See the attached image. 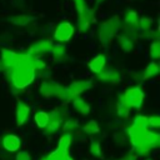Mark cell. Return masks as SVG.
I'll use <instances>...</instances> for the list:
<instances>
[{
    "label": "cell",
    "mask_w": 160,
    "mask_h": 160,
    "mask_svg": "<svg viewBox=\"0 0 160 160\" xmlns=\"http://www.w3.org/2000/svg\"><path fill=\"white\" fill-rule=\"evenodd\" d=\"M30 59L31 56L28 60H25L20 52L19 62L14 68L6 70L9 71L10 84L16 90H22L30 86L36 79V70L30 65Z\"/></svg>",
    "instance_id": "6da1fadb"
},
{
    "label": "cell",
    "mask_w": 160,
    "mask_h": 160,
    "mask_svg": "<svg viewBox=\"0 0 160 160\" xmlns=\"http://www.w3.org/2000/svg\"><path fill=\"white\" fill-rule=\"evenodd\" d=\"M121 29V20L118 15H112L102 20L96 30L98 40L101 45H109L111 40L116 36L118 31Z\"/></svg>",
    "instance_id": "7a4b0ae2"
},
{
    "label": "cell",
    "mask_w": 160,
    "mask_h": 160,
    "mask_svg": "<svg viewBox=\"0 0 160 160\" xmlns=\"http://www.w3.org/2000/svg\"><path fill=\"white\" fill-rule=\"evenodd\" d=\"M120 99H121L130 109H140L141 105H142V102H144L145 94H144V90H142L141 86L134 85V86L128 88V89L120 95Z\"/></svg>",
    "instance_id": "3957f363"
},
{
    "label": "cell",
    "mask_w": 160,
    "mask_h": 160,
    "mask_svg": "<svg viewBox=\"0 0 160 160\" xmlns=\"http://www.w3.org/2000/svg\"><path fill=\"white\" fill-rule=\"evenodd\" d=\"M39 91L45 98H59V99H61L64 101H68L66 86H62V85H60L58 82L45 80V81L41 82L40 88H39Z\"/></svg>",
    "instance_id": "277c9868"
},
{
    "label": "cell",
    "mask_w": 160,
    "mask_h": 160,
    "mask_svg": "<svg viewBox=\"0 0 160 160\" xmlns=\"http://www.w3.org/2000/svg\"><path fill=\"white\" fill-rule=\"evenodd\" d=\"M76 32V26L71 21H61L54 29V39L60 44L69 42Z\"/></svg>",
    "instance_id": "5b68a950"
},
{
    "label": "cell",
    "mask_w": 160,
    "mask_h": 160,
    "mask_svg": "<svg viewBox=\"0 0 160 160\" xmlns=\"http://www.w3.org/2000/svg\"><path fill=\"white\" fill-rule=\"evenodd\" d=\"M94 21H95V9L88 6L82 12L78 14L76 28L80 32H86L91 28Z\"/></svg>",
    "instance_id": "8992f818"
},
{
    "label": "cell",
    "mask_w": 160,
    "mask_h": 160,
    "mask_svg": "<svg viewBox=\"0 0 160 160\" xmlns=\"http://www.w3.org/2000/svg\"><path fill=\"white\" fill-rule=\"evenodd\" d=\"M90 88H91L90 80H76V81L71 82L69 86H66V98H68V101L69 100H72L74 98L79 96L80 94L85 92Z\"/></svg>",
    "instance_id": "52a82bcc"
},
{
    "label": "cell",
    "mask_w": 160,
    "mask_h": 160,
    "mask_svg": "<svg viewBox=\"0 0 160 160\" xmlns=\"http://www.w3.org/2000/svg\"><path fill=\"white\" fill-rule=\"evenodd\" d=\"M96 78L100 82H104V84H110V85H115V84H119L122 79L121 76V72L118 70V69H114V68H109V69H104L101 72L96 74Z\"/></svg>",
    "instance_id": "ba28073f"
},
{
    "label": "cell",
    "mask_w": 160,
    "mask_h": 160,
    "mask_svg": "<svg viewBox=\"0 0 160 160\" xmlns=\"http://www.w3.org/2000/svg\"><path fill=\"white\" fill-rule=\"evenodd\" d=\"M62 121H64V112L60 111V109L52 110L51 114L49 115V122H48V125L45 126L46 134H49V135L55 134V132L60 129Z\"/></svg>",
    "instance_id": "9c48e42d"
},
{
    "label": "cell",
    "mask_w": 160,
    "mask_h": 160,
    "mask_svg": "<svg viewBox=\"0 0 160 160\" xmlns=\"http://www.w3.org/2000/svg\"><path fill=\"white\" fill-rule=\"evenodd\" d=\"M54 42L51 39H41L35 41L29 49L28 52L30 55H41V54H49L51 48H52Z\"/></svg>",
    "instance_id": "30bf717a"
},
{
    "label": "cell",
    "mask_w": 160,
    "mask_h": 160,
    "mask_svg": "<svg viewBox=\"0 0 160 160\" xmlns=\"http://www.w3.org/2000/svg\"><path fill=\"white\" fill-rule=\"evenodd\" d=\"M20 59V54L11 50V49H2L0 54V60L4 65V70H9L14 68Z\"/></svg>",
    "instance_id": "8fae6325"
},
{
    "label": "cell",
    "mask_w": 160,
    "mask_h": 160,
    "mask_svg": "<svg viewBox=\"0 0 160 160\" xmlns=\"http://www.w3.org/2000/svg\"><path fill=\"white\" fill-rule=\"evenodd\" d=\"M1 145L2 148L8 151V152H15L20 149L21 146V140L18 135H14V134H8L2 138V141H1Z\"/></svg>",
    "instance_id": "7c38bea8"
},
{
    "label": "cell",
    "mask_w": 160,
    "mask_h": 160,
    "mask_svg": "<svg viewBox=\"0 0 160 160\" xmlns=\"http://www.w3.org/2000/svg\"><path fill=\"white\" fill-rule=\"evenodd\" d=\"M106 62H108L106 55H104V54H98V55H95V56L89 61L88 66H89L90 71L96 75V74L101 72V71L105 69Z\"/></svg>",
    "instance_id": "4fadbf2b"
},
{
    "label": "cell",
    "mask_w": 160,
    "mask_h": 160,
    "mask_svg": "<svg viewBox=\"0 0 160 160\" xmlns=\"http://www.w3.org/2000/svg\"><path fill=\"white\" fill-rule=\"evenodd\" d=\"M29 114H30V106L22 101H18L16 110H15V119H16V124L19 126L24 125L28 121Z\"/></svg>",
    "instance_id": "5bb4252c"
},
{
    "label": "cell",
    "mask_w": 160,
    "mask_h": 160,
    "mask_svg": "<svg viewBox=\"0 0 160 160\" xmlns=\"http://www.w3.org/2000/svg\"><path fill=\"white\" fill-rule=\"evenodd\" d=\"M32 20L34 18L28 14H16V15L10 16L9 19V21L15 26H28L29 24L32 22Z\"/></svg>",
    "instance_id": "9a60e30c"
},
{
    "label": "cell",
    "mask_w": 160,
    "mask_h": 160,
    "mask_svg": "<svg viewBox=\"0 0 160 160\" xmlns=\"http://www.w3.org/2000/svg\"><path fill=\"white\" fill-rule=\"evenodd\" d=\"M134 41H135L134 39H131L125 34L118 36V45L124 52H131L134 50Z\"/></svg>",
    "instance_id": "2e32d148"
},
{
    "label": "cell",
    "mask_w": 160,
    "mask_h": 160,
    "mask_svg": "<svg viewBox=\"0 0 160 160\" xmlns=\"http://www.w3.org/2000/svg\"><path fill=\"white\" fill-rule=\"evenodd\" d=\"M71 142H72V136H71V134L64 132V135H61V138L59 139L58 148H56L55 150L59 151L60 154H68V150H69Z\"/></svg>",
    "instance_id": "e0dca14e"
},
{
    "label": "cell",
    "mask_w": 160,
    "mask_h": 160,
    "mask_svg": "<svg viewBox=\"0 0 160 160\" xmlns=\"http://www.w3.org/2000/svg\"><path fill=\"white\" fill-rule=\"evenodd\" d=\"M49 54H51L54 60H56L58 62H61L66 58V48L64 46V44H60V42L54 44Z\"/></svg>",
    "instance_id": "ac0fdd59"
},
{
    "label": "cell",
    "mask_w": 160,
    "mask_h": 160,
    "mask_svg": "<svg viewBox=\"0 0 160 160\" xmlns=\"http://www.w3.org/2000/svg\"><path fill=\"white\" fill-rule=\"evenodd\" d=\"M160 71V68H159V64L154 60L151 61L149 65H146V68L144 69V71L141 72V76H142V80H150L152 78H155Z\"/></svg>",
    "instance_id": "d6986e66"
},
{
    "label": "cell",
    "mask_w": 160,
    "mask_h": 160,
    "mask_svg": "<svg viewBox=\"0 0 160 160\" xmlns=\"http://www.w3.org/2000/svg\"><path fill=\"white\" fill-rule=\"evenodd\" d=\"M72 108L80 115H88L90 112V106L88 105V102L84 99H80L79 96L72 99Z\"/></svg>",
    "instance_id": "ffe728a7"
},
{
    "label": "cell",
    "mask_w": 160,
    "mask_h": 160,
    "mask_svg": "<svg viewBox=\"0 0 160 160\" xmlns=\"http://www.w3.org/2000/svg\"><path fill=\"white\" fill-rule=\"evenodd\" d=\"M132 129L135 130H140V131H146L148 128H149V124H148V116L145 115H136L132 120V124L130 125Z\"/></svg>",
    "instance_id": "44dd1931"
},
{
    "label": "cell",
    "mask_w": 160,
    "mask_h": 160,
    "mask_svg": "<svg viewBox=\"0 0 160 160\" xmlns=\"http://www.w3.org/2000/svg\"><path fill=\"white\" fill-rule=\"evenodd\" d=\"M152 25H154V18L148 16V15H142V16L139 18L138 29H139L140 32H144V31H148V30L152 29Z\"/></svg>",
    "instance_id": "7402d4cb"
},
{
    "label": "cell",
    "mask_w": 160,
    "mask_h": 160,
    "mask_svg": "<svg viewBox=\"0 0 160 160\" xmlns=\"http://www.w3.org/2000/svg\"><path fill=\"white\" fill-rule=\"evenodd\" d=\"M34 120H35V124L41 128V129H45V126L48 125L49 122V114L44 110H40L38 111L35 115H34Z\"/></svg>",
    "instance_id": "603a6c76"
},
{
    "label": "cell",
    "mask_w": 160,
    "mask_h": 160,
    "mask_svg": "<svg viewBox=\"0 0 160 160\" xmlns=\"http://www.w3.org/2000/svg\"><path fill=\"white\" fill-rule=\"evenodd\" d=\"M145 139H146V142H148V145H149L150 149L158 148L159 144H160V135H159L158 132L146 131V134H145Z\"/></svg>",
    "instance_id": "cb8c5ba5"
},
{
    "label": "cell",
    "mask_w": 160,
    "mask_h": 160,
    "mask_svg": "<svg viewBox=\"0 0 160 160\" xmlns=\"http://www.w3.org/2000/svg\"><path fill=\"white\" fill-rule=\"evenodd\" d=\"M82 131L85 134H88V135H94V134H99L100 132V128H99V125H98V122L95 120H90L82 126Z\"/></svg>",
    "instance_id": "d4e9b609"
},
{
    "label": "cell",
    "mask_w": 160,
    "mask_h": 160,
    "mask_svg": "<svg viewBox=\"0 0 160 160\" xmlns=\"http://www.w3.org/2000/svg\"><path fill=\"white\" fill-rule=\"evenodd\" d=\"M149 54H150V58H151L152 60H155V61L160 58V41H159V40H154V41L150 44Z\"/></svg>",
    "instance_id": "484cf974"
},
{
    "label": "cell",
    "mask_w": 160,
    "mask_h": 160,
    "mask_svg": "<svg viewBox=\"0 0 160 160\" xmlns=\"http://www.w3.org/2000/svg\"><path fill=\"white\" fill-rule=\"evenodd\" d=\"M129 111H130V108L119 98V101L116 104V114L120 118H126L129 115Z\"/></svg>",
    "instance_id": "4316f807"
},
{
    "label": "cell",
    "mask_w": 160,
    "mask_h": 160,
    "mask_svg": "<svg viewBox=\"0 0 160 160\" xmlns=\"http://www.w3.org/2000/svg\"><path fill=\"white\" fill-rule=\"evenodd\" d=\"M41 160H74L71 156H69L68 154H60L59 151L54 150L51 154L46 155L45 158H42Z\"/></svg>",
    "instance_id": "83f0119b"
},
{
    "label": "cell",
    "mask_w": 160,
    "mask_h": 160,
    "mask_svg": "<svg viewBox=\"0 0 160 160\" xmlns=\"http://www.w3.org/2000/svg\"><path fill=\"white\" fill-rule=\"evenodd\" d=\"M78 128V122L75 119H68L65 122H64V126H62V130L64 132H69L71 134L72 131H75V129Z\"/></svg>",
    "instance_id": "f1b7e54d"
},
{
    "label": "cell",
    "mask_w": 160,
    "mask_h": 160,
    "mask_svg": "<svg viewBox=\"0 0 160 160\" xmlns=\"http://www.w3.org/2000/svg\"><path fill=\"white\" fill-rule=\"evenodd\" d=\"M89 150H90V154L94 155V156H96V158L102 155V152H101V145H100V142L98 140H92L91 141Z\"/></svg>",
    "instance_id": "f546056e"
},
{
    "label": "cell",
    "mask_w": 160,
    "mask_h": 160,
    "mask_svg": "<svg viewBox=\"0 0 160 160\" xmlns=\"http://www.w3.org/2000/svg\"><path fill=\"white\" fill-rule=\"evenodd\" d=\"M72 1H74V6H75V10H76L78 14L82 12L88 8L86 0H72Z\"/></svg>",
    "instance_id": "4dcf8cb0"
},
{
    "label": "cell",
    "mask_w": 160,
    "mask_h": 160,
    "mask_svg": "<svg viewBox=\"0 0 160 160\" xmlns=\"http://www.w3.org/2000/svg\"><path fill=\"white\" fill-rule=\"evenodd\" d=\"M148 124L152 128H158L160 125V118L159 115H151L148 118Z\"/></svg>",
    "instance_id": "1f68e13d"
},
{
    "label": "cell",
    "mask_w": 160,
    "mask_h": 160,
    "mask_svg": "<svg viewBox=\"0 0 160 160\" xmlns=\"http://www.w3.org/2000/svg\"><path fill=\"white\" fill-rule=\"evenodd\" d=\"M15 160H31V156H30V154L28 151H24V150L19 151L18 150V154L15 156Z\"/></svg>",
    "instance_id": "d6a6232c"
},
{
    "label": "cell",
    "mask_w": 160,
    "mask_h": 160,
    "mask_svg": "<svg viewBox=\"0 0 160 160\" xmlns=\"http://www.w3.org/2000/svg\"><path fill=\"white\" fill-rule=\"evenodd\" d=\"M121 160H135V158L134 156H131V155H128V156H125L124 159H121Z\"/></svg>",
    "instance_id": "836d02e7"
},
{
    "label": "cell",
    "mask_w": 160,
    "mask_h": 160,
    "mask_svg": "<svg viewBox=\"0 0 160 160\" xmlns=\"http://www.w3.org/2000/svg\"><path fill=\"white\" fill-rule=\"evenodd\" d=\"M94 1H95V5L98 6V5H101V4H102L105 0H94Z\"/></svg>",
    "instance_id": "e575fe53"
},
{
    "label": "cell",
    "mask_w": 160,
    "mask_h": 160,
    "mask_svg": "<svg viewBox=\"0 0 160 160\" xmlns=\"http://www.w3.org/2000/svg\"><path fill=\"white\" fill-rule=\"evenodd\" d=\"M2 70H4V65H2V62L0 60V71H2Z\"/></svg>",
    "instance_id": "d590c367"
}]
</instances>
